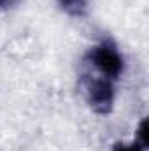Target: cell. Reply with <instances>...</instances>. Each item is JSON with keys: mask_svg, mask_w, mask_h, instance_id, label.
Here are the masks:
<instances>
[{"mask_svg": "<svg viewBox=\"0 0 149 151\" xmlns=\"http://www.w3.org/2000/svg\"><path fill=\"white\" fill-rule=\"evenodd\" d=\"M84 99L91 111L97 114H111L116 102V88L114 81L104 76H90L82 79Z\"/></svg>", "mask_w": 149, "mask_h": 151, "instance_id": "cell-2", "label": "cell"}, {"mask_svg": "<svg viewBox=\"0 0 149 151\" xmlns=\"http://www.w3.org/2000/svg\"><path fill=\"white\" fill-rule=\"evenodd\" d=\"M133 141H137L140 146H144V148L148 150V118H144V119L140 121V125H139V128H137V135H135Z\"/></svg>", "mask_w": 149, "mask_h": 151, "instance_id": "cell-4", "label": "cell"}, {"mask_svg": "<svg viewBox=\"0 0 149 151\" xmlns=\"http://www.w3.org/2000/svg\"><path fill=\"white\" fill-rule=\"evenodd\" d=\"M86 62L100 76L111 81L119 79L125 72V58L111 40H102L93 46L86 55Z\"/></svg>", "mask_w": 149, "mask_h": 151, "instance_id": "cell-1", "label": "cell"}, {"mask_svg": "<svg viewBox=\"0 0 149 151\" xmlns=\"http://www.w3.org/2000/svg\"><path fill=\"white\" fill-rule=\"evenodd\" d=\"M58 7L72 16V18H82L88 12V0H56Z\"/></svg>", "mask_w": 149, "mask_h": 151, "instance_id": "cell-3", "label": "cell"}, {"mask_svg": "<svg viewBox=\"0 0 149 151\" xmlns=\"http://www.w3.org/2000/svg\"><path fill=\"white\" fill-rule=\"evenodd\" d=\"M21 0H0V11H11L19 5Z\"/></svg>", "mask_w": 149, "mask_h": 151, "instance_id": "cell-6", "label": "cell"}, {"mask_svg": "<svg viewBox=\"0 0 149 151\" xmlns=\"http://www.w3.org/2000/svg\"><path fill=\"white\" fill-rule=\"evenodd\" d=\"M111 151H146V148L140 146L137 141H132V142H116Z\"/></svg>", "mask_w": 149, "mask_h": 151, "instance_id": "cell-5", "label": "cell"}]
</instances>
